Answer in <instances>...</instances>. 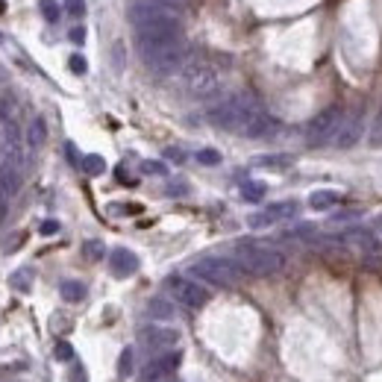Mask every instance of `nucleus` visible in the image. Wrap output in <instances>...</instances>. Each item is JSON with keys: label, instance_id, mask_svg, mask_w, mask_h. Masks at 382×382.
Listing matches in <instances>:
<instances>
[{"label": "nucleus", "instance_id": "28", "mask_svg": "<svg viewBox=\"0 0 382 382\" xmlns=\"http://www.w3.org/2000/svg\"><path fill=\"white\" fill-rule=\"evenodd\" d=\"M53 356L59 359V362H71V359H74V347H71L68 342H59L53 347Z\"/></svg>", "mask_w": 382, "mask_h": 382}, {"label": "nucleus", "instance_id": "35", "mask_svg": "<svg viewBox=\"0 0 382 382\" xmlns=\"http://www.w3.org/2000/svg\"><path fill=\"white\" fill-rule=\"evenodd\" d=\"M165 156H168L171 162H185V153L180 147H168V150H165Z\"/></svg>", "mask_w": 382, "mask_h": 382}, {"label": "nucleus", "instance_id": "38", "mask_svg": "<svg viewBox=\"0 0 382 382\" xmlns=\"http://www.w3.org/2000/svg\"><path fill=\"white\" fill-rule=\"evenodd\" d=\"M0 41H3V36H0Z\"/></svg>", "mask_w": 382, "mask_h": 382}, {"label": "nucleus", "instance_id": "15", "mask_svg": "<svg viewBox=\"0 0 382 382\" xmlns=\"http://www.w3.org/2000/svg\"><path fill=\"white\" fill-rule=\"evenodd\" d=\"M147 315H150V321H174L177 306H174V300H168V297H150Z\"/></svg>", "mask_w": 382, "mask_h": 382}, {"label": "nucleus", "instance_id": "10", "mask_svg": "<svg viewBox=\"0 0 382 382\" xmlns=\"http://www.w3.org/2000/svg\"><path fill=\"white\" fill-rule=\"evenodd\" d=\"M362 136H365V115H362V109H353L350 115H344L333 144L335 147H342V150H350V147H356V144L362 141Z\"/></svg>", "mask_w": 382, "mask_h": 382}, {"label": "nucleus", "instance_id": "2", "mask_svg": "<svg viewBox=\"0 0 382 382\" xmlns=\"http://www.w3.org/2000/svg\"><path fill=\"white\" fill-rule=\"evenodd\" d=\"M130 24L139 33H150V29H180V12H177V6L159 3V0H136L130 6Z\"/></svg>", "mask_w": 382, "mask_h": 382}, {"label": "nucleus", "instance_id": "36", "mask_svg": "<svg viewBox=\"0 0 382 382\" xmlns=\"http://www.w3.org/2000/svg\"><path fill=\"white\" fill-rule=\"evenodd\" d=\"M71 41H74V45H82V41H86V29L74 27V29H71Z\"/></svg>", "mask_w": 382, "mask_h": 382}, {"label": "nucleus", "instance_id": "19", "mask_svg": "<svg viewBox=\"0 0 382 382\" xmlns=\"http://www.w3.org/2000/svg\"><path fill=\"white\" fill-rule=\"evenodd\" d=\"M59 294L65 297L68 303H80L82 297H86V285L77 283V280H65V283L59 285Z\"/></svg>", "mask_w": 382, "mask_h": 382}, {"label": "nucleus", "instance_id": "16", "mask_svg": "<svg viewBox=\"0 0 382 382\" xmlns=\"http://www.w3.org/2000/svg\"><path fill=\"white\" fill-rule=\"evenodd\" d=\"M0 191H3L6 198H15L21 191V171L12 168V165H3V168H0Z\"/></svg>", "mask_w": 382, "mask_h": 382}, {"label": "nucleus", "instance_id": "1", "mask_svg": "<svg viewBox=\"0 0 382 382\" xmlns=\"http://www.w3.org/2000/svg\"><path fill=\"white\" fill-rule=\"evenodd\" d=\"M262 112L265 109L256 103V97L241 91V95H232V97H226V100L206 109V121L224 132H239V136H244L247 127H250Z\"/></svg>", "mask_w": 382, "mask_h": 382}, {"label": "nucleus", "instance_id": "18", "mask_svg": "<svg viewBox=\"0 0 382 382\" xmlns=\"http://www.w3.org/2000/svg\"><path fill=\"white\" fill-rule=\"evenodd\" d=\"M241 198H244L247 203H262V200L267 198V185L259 182V180H247V182L241 185Z\"/></svg>", "mask_w": 382, "mask_h": 382}, {"label": "nucleus", "instance_id": "21", "mask_svg": "<svg viewBox=\"0 0 382 382\" xmlns=\"http://www.w3.org/2000/svg\"><path fill=\"white\" fill-rule=\"evenodd\" d=\"M80 165H82V171H86L88 177H100V174L106 171V162H103V156H97V153H88V156H82Z\"/></svg>", "mask_w": 382, "mask_h": 382}, {"label": "nucleus", "instance_id": "4", "mask_svg": "<svg viewBox=\"0 0 382 382\" xmlns=\"http://www.w3.org/2000/svg\"><path fill=\"white\" fill-rule=\"evenodd\" d=\"M180 80H182L185 91H189L191 97H198V100H209V97H215L221 91L218 68H215L212 62H206V59H189L182 65V71H180Z\"/></svg>", "mask_w": 382, "mask_h": 382}, {"label": "nucleus", "instance_id": "20", "mask_svg": "<svg viewBox=\"0 0 382 382\" xmlns=\"http://www.w3.org/2000/svg\"><path fill=\"white\" fill-rule=\"evenodd\" d=\"M33 267H21V271H15L12 276H9V285L15 288V291H29L33 288Z\"/></svg>", "mask_w": 382, "mask_h": 382}, {"label": "nucleus", "instance_id": "30", "mask_svg": "<svg viewBox=\"0 0 382 382\" xmlns=\"http://www.w3.org/2000/svg\"><path fill=\"white\" fill-rule=\"evenodd\" d=\"M68 68L74 71V74H86V71H88V62H86V56H80V53H74V56L68 59Z\"/></svg>", "mask_w": 382, "mask_h": 382}, {"label": "nucleus", "instance_id": "6", "mask_svg": "<svg viewBox=\"0 0 382 382\" xmlns=\"http://www.w3.org/2000/svg\"><path fill=\"white\" fill-rule=\"evenodd\" d=\"M342 121H344V109L338 106V103L321 109L312 121H309V127H306V144H309V147H324V144L335 141Z\"/></svg>", "mask_w": 382, "mask_h": 382}, {"label": "nucleus", "instance_id": "9", "mask_svg": "<svg viewBox=\"0 0 382 382\" xmlns=\"http://www.w3.org/2000/svg\"><path fill=\"white\" fill-rule=\"evenodd\" d=\"M3 144H6V165L12 168H24V159H27V136L21 132V127L15 121H6L3 123Z\"/></svg>", "mask_w": 382, "mask_h": 382}, {"label": "nucleus", "instance_id": "25", "mask_svg": "<svg viewBox=\"0 0 382 382\" xmlns=\"http://www.w3.org/2000/svg\"><path fill=\"white\" fill-rule=\"evenodd\" d=\"M41 15H45V21H50V24H56L62 9H59L56 0H41Z\"/></svg>", "mask_w": 382, "mask_h": 382}, {"label": "nucleus", "instance_id": "34", "mask_svg": "<svg viewBox=\"0 0 382 382\" xmlns=\"http://www.w3.org/2000/svg\"><path fill=\"white\" fill-rule=\"evenodd\" d=\"M6 215H9V198L0 191V224H6Z\"/></svg>", "mask_w": 382, "mask_h": 382}, {"label": "nucleus", "instance_id": "7", "mask_svg": "<svg viewBox=\"0 0 382 382\" xmlns=\"http://www.w3.org/2000/svg\"><path fill=\"white\" fill-rule=\"evenodd\" d=\"M165 288L171 291L174 303H180L185 309H203L212 297L209 288H206L203 283L191 280V276H182V274H171L168 280H165Z\"/></svg>", "mask_w": 382, "mask_h": 382}, {"label": "nucleus", "instance_id": "31", "mask_svg": "<svg viewBox=\"0 0 382 382\" xmlns=\"http://www.w3.org/2000/svg\"><path fill=\"white\" fill-rule=\"evenodd\" d=\"M65 12L80 18L82 12H86V0H65Z\"/></svg>", "mask_w": 382, "mask_h": 382}, {"label": "nucleus", "instance_id": "26", "mask_svg": "<svg viewBox=\"0 0 382 382\" xmlns=\"http://www.w3.org/2000/svg\"><path fill=\"white\" fill-rule=\"evenodd\" d=\"M141 171H144V174H150V177H165V174H168V168H165V162H156V159L141 162Z\"/></svg>", "mask_w": 382, "mask_h": 382}, {"label": "nucleus", "instance_id": "14", "mask_svg": "<svg viewBox=\"0 0 382 382\" xmlns=\"http://www.w3.org/2000/svg\"><path fill=\"white\" fill-rule=\"evenodd\" d=\"M344 200V194L342 191H335V189H318L309 194V206H312L315 212H326V209H333V206H338Z\"/></svg>", "mask_w": 382, "mask_h": 382}, {"label": "nucleus", "instance_id": "33", "mask_svg": "<svg viewBox=\"0 0 382 382\" xmlns=\"http://www.w3.org/2000/svg\"><path fill=\"white\" fill-rule=\"evenodd\" d=\"M38 232L41 235H56L59 232V221H45V224L38 226Z\"/></svg>", "mask_w": 382, "mask_h": 382}, {"label": "nucleus", "instance_id": "22", "mask_svg": "<svg viewBox=\"0 0 382 382\" xmlns=\"http://www.w3.org/2000/svg\"><path fill=\"white\" fill-rule=\"evenodd\" d=\"M256 165H259V168L285 171V168H291V159H288V156H259V159H256Z\"/></svg>", "mask_w": 382, "mask_h": 382}, {"label": "nucleus", "instance_id": "37", "mask_svg": "<svg viewBox=\"0 0 382 382\" xmlns=\"http://www.w3.org/2000/svg\"><path fill=\"white\" fill-rule=\"evenodd\" d=\"M159 3H168V6H180V3H185V0H159Z\"/></svg>", "mask_w": 382, "mask_h": 382}, {"label": "nucleus", "instance_id": "39", "mask_svg": "<svg viewBox=\"0 0 382 382\" xmlns=\"http://www.w3.org/2000/svg\"><path fill=\"white\" fill-rule=\"evenodd\" d=\"M379 221H382V215H379Z\"/></svg>", "mask_w": 382, "mask_h": 382}, {"label": "nucleus", "instance_id": "12", "mask_svg": "<svg viewBox=\"0 0 382 382\" xmlns=\"http://www.w3.org/2000/svg\"><path fill=\"white\" fill-rule=\"evenodd\" d=\"M180 362H182L180 350H171V353H162L156 359H150L147 368H144V374H141V382H162L165 377H171L174 370L180 368Z\"/></svg>", "mask_w": 382, "mask_h": 382}, {"label": "nucleus", "instance_id": "8", "mask_svg": "<svg viewBox=\"0 0 382 382\" xmlns=\"http://www.w3.org/2000/svg\"><path fill=\"white\" fill-rule=\"evenodd\" d=\"M300 215V203L297 200H280V203H271L265 206L262 212H256L247 218V224L253 230H265V226H274V224H283V221H294Z\"/></svg>", "mask_w": 382, "mask_h": 382}, {"label": "nucleus", "instance_id": "32", "mask_svg": "<svg viewBox=\"0 0 382 382\" xmlns=\"http://www.w3.org/2000/svg\"><path fill=\"white\" fill-rule=\"evenodd\" d=\"M171 194V198H185V194H189V185L185 182H168V189H165Z\"/></svg>", "mask_w": 382, "mask_h": 382}, {"label": "nucleus", "instance_id": "27", "mask_svg": "<svg viewBox=\"0 0 382 382\" xmlns=\"http://www.w3.org/2000/svg\"><path fill=\"white\" fill-rule=\"evenodd\" d=\"M198 162L200 165H221V153L212 150V147H203V150H198Z\"/></svg>", "mask_w": 382, "mask_h": 382}, {"label": "nucleus", "instance_id": "24", "mask_svg": "<svg viewBox=\"0 0 382 382\" xmlns=\"http://www.w3.org/2000/svg\"><path fill=\"white\" fill-rule=\"evenodd\" d=\"M103 253H106V247H103V241H97V239H91V241L82 244V256H86V259H91V262L103 259Z\"/></svg>", "mask_w": 382, "mask_h": 382}, {"label": "nucleus", "instance_id": "17", "mask_svg": "<svg viewBox=\"0 0 382 382\" xmlns=\"http://www.w3.org/2000/svg\"><path fill=\"white\" fill-rule=\"evenodd\" d=\"M45 141H47V123H45L41 115H36L33 121H29V127H27V147L38 150Z\"/></svg>", "mask_w": 382, "mask_h": 382}, {"label": "nucleus", "instance_id": "23", "mask_svg": "<svg viewBox=\"0 0 382 382\" xmlns=\"http://www.w3.org/2000/svg\"><path fill=\"white\" fill-rule=\"evenodd\" d=\"M368 144L370 147H382V109L377 112V118H374V123H370V130H368Z\"/></svg>", "mask_w": 382, "mask_h": 382}, {"label": "nucleus", "instance_id": "3", "mask_svg": "<svg viewBox=\"0 0 382 382\" xmlns=\"http://www.w3.org/2000/svg\"><path fill=\"white\" fill-rule=\"evenodd\" d=\"M235 262L241 265L244 274H253V276H274L285 267V256L274 247H262V244H250V241H241L235 247Z\"/></svg>", "mask_w": 382, "mask_h": 382}, {"label": "nucleus", "instance_id": "5", "mask_svg": "<svg viewBox=\"0 0 382 382\" xmlns=\"http://www.w3.org/2000/svg\"><path fill=\"white\" fill-rule=\"evenodd\" d=\"M189 274L194 280H203V283H212L221 288H230L244 276L241 265L235 259H226V256H203V259H198L189 267Z\"/></svg>", "mask_w": 382, "mask_h": 382}, {"label": "nucleus", "instance_id": "11", "mask_svg": "<svg viewBox=\"0 0 382 382\" xmlns=\"http://www.w3.org/2000/svg\"><path fill=\"white\" fill-rule=\"evenodd\" d=\"M141 344L147 350H168V353H171V347L180 344V329L150 324V326L141 329Z\"/></svg>", "mask_w": 382, "mask_h": 382}, {"label": "nucleus", "instance_id": "13", "mask_svg": "<svg viewBox=\"0 0 382 382\" xmlns=\"http://www.w3.org/2000/svg\"><path fill=\"white\" fill-rule=\"evenodd\" d=\"M109 267L115 276H132L139 271V256L127 250V247H115V250L109 253Z\"/></svg>", "mask_w": 382, "mask_h": 382}, {"label": "nucleus", "instance_id": "29", "mask_svg": "<svg viewBox=\"0 0 382 382\" xmlns=\"http://www.w3.org/2000/svg\"><path fill=\"white\" fill-rule=\"evenodd\" d=\"M118 374L121 377H130L132 374V350L127 347V350H123V353H121V362H118Z\"/></svg>", "mask_w": 382, "mask_h": 382}]
</instances>
